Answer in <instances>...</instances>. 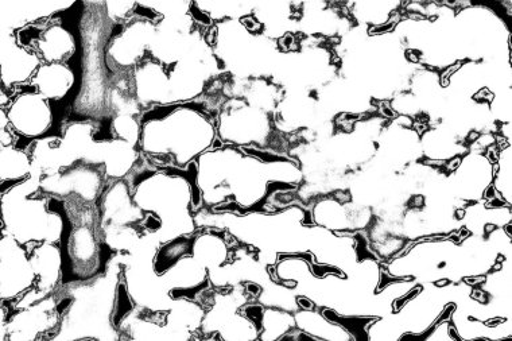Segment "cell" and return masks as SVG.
Wrapping results in <instances>:
<instances>
[{"mask_svg":"<svg viewBox=\"0 0 512 341\" xmlns=\"http://www.w3.org/2000/svg\"><path fill=\"white\" fill-rule=\"evenodd\" d=\"M207 267L209 274L226 266L231 261V250L226 235L221 232L207 230L192 236V253H190Z\"/></svg>","mask_w":512,"mask_h":341,"instance_id":"cell-19","label":"cell"},{"mask_svg":"<svg viewBox=\"0 0 512 341\" xmlns=\"http://www.w3.org/2000/svg\"><path fill=\"white\" fill-rule=\"evenodd\" d=\"M3 110L6 111L17 142L19 139L25 141L27 149L31 143L58 135L53 134L56 127L54 104L46 100L30 84L18 88L11 96L9 106Z\"/></svg>","mask_w":512,"mask_h":341,"instance_id":"cell-8","label":"cell"},{"mask_svg":"<svg viewBox=\"0 0 512 341\" xmlns=\"http://www.w3.org/2000/svg\"><path fill=\"white\" fill-rule=\"evenodd\" d=\"M40 173L2 192V231L23 246L60 244L67 227L64 201L41 192Z\"/></svg>","mask_w":512,"mask_h":341,"instance_id":"cell-4","label":"cell"},{"mask_svg":"<svg viewBox=\"0 0 512 341\" xmlns=\"http://www.w3.org/2000/svg\"><path fill=\"white\" fill-rule=\"evenodd\" d=\"M102 6L106 10L107 18L114 25L128 21L134 17L135 11L138 9L137 2H104Z\"/></svg>","mask_w":512,"mask_h":341,"instance_id":"cell-23","label":"cell"},{"mask_svg":"<svg viewBox=\"0 0 512 341\" xmlns=\"http://www.w3.org/2000/svg\"><path fill=\"white\" fill-rule=\"evenodd\" d=\"M0 60H2V91L13 96L18 88L30 83L44 62L34 50L25 48L18 42L14 31L2 29L0 40Z\"/></svg>","mask_w":512,"mask_h":341,"instance_id":"cell-15","label":"cell"},{"mask_svg":"<svg viewBox=\"0 0 512 341\" xmlns=\"http://www.w3.org/2000/svg\"><path fill=\"white\" fill-rule=\"evenodd\" d=\"M216 120L195 103L142 112L139 151L162 168L186 170L215 147Z\"/></svg>","mask_w":512,"mask_h":341,"instance_id":"cell-1","label":"cell"},{"mask_svg":"<svg viewBox=\"0 0 512 341\" xmlns=\"http://www.w3.org/2000/svg\"><path fill=\"white\" fill-rule=\"evenodd\" d=\"M61 323L57 293L27 308L11 310L2 304V341L52 340Z\"/></svg>","mask_w":512,"mask_h":341,"instance_id":"cell-9","label":"cell"},{"mask_svg":"<svg viewBox=\"0 0 512 341\" xmlns=\"http://www.w3.org/2000/svg\"><path fill=\"white\" fill-rule=\"evenodd\" d=\"M15 34L19 44L34 50L44 64H68L76 56V34L56 18L25 27Z\"/></svg>","mask_w":512,"mask_h":341,"instance_id":"cell-12","label":"cell"},{"mask_svg":"<svg viewBox=\"0 0 512 341\" xmlns=\"http://www.w3.org/2000/svg\"><path fill=\"white\" fill-rule=\"evenodd\" d=\"M120 255L111 259L106 273L91 281L62 285L58 290L61 323L52 340H118L115 324L119 284L123 277Z\"/></svg>","mask_w":512,"mask_h":341,"instance_id":"cell-2","label":"cell"},{"mask_svg":"<svg viewBox=\"0 0 512 341\" xmlns=\"http://www.w3.org/2000/svg\"><path fill=\"white\" fill-rule=\"evenodd\" d=\"M30 151L17 145L0 146V185L2 192L33 176Z\"/></svg>","mask_w":512,"mask_h":341,"instance_id":"cell-20","label":"cell"},{"mask_svg":"<svg viewBox=\"0 0 512 341\" xmlns=\"http://www.w3.org/2000/svg\"><path fill=\"white\" fill-rule=\"evenodd\" d=\"M100 230L112 228L142 227L146 213L134 201L130 182L116 180L108 182L106 191L98 203Z\"/></svg>","mask_w":512,"mask_h":341,"instance_id":"cell-14","label":"cell"},{"mask_svg":"<svg viewBox=\"0 0 512 341\" xmlns=\"http://www.w3.org/2000/svg\"><path fill=\"white\" fill-rule=\"evenodd\" d=\"M158 15L138 2L134 17L115 25L104 50V56L111 71L133 73L134 69L149 57L157 30Z\"/></svg>","mask_w":512,"mask_h":341,"instance_id":"cell-6","label":"cell"},{"mask_svg":"<svg viewBox=\"0 0 512 341\" xmlns=\"http://www.w3.org/2000/svg\"><path fill=\"white\" fill-rule=\"evenodd\" d=\"M77 3L65 2H22V0H2L0 10H2V29L17 31L25 27L38 25L56 15L69 11Z\"/></svg>","mask_w":512,"mask_h":341,"instance_id":"cell-17","label":"cell"},{"mask_svg":"<svg viewBox=\"0 0 512 341\" xmlns=\"http://www.w3.org/2000/svg\"><path fill=\"white\" fill-rule=\"evenodd\" d=\"M108 181L102 168L79 164L41 177V192L56 199H75L83 205H98Z\"/></svg>","mask_w":512,"mask_h":341,"instance_id":"cell-10","label":"cell"},{"mask_svg":"<svg viewBox=\"0 0 512 341\" xmlns=\"http://www.w3.org/2000/svg\"><path fill=\"white\" fill-rule=\"evenodd\" d=\"M36 273L30 262L29 248L2 231L0 240V300L13 305L36 286Z\"/></svg>","mask_w":512,"mask_h":341,"instance_id":"cell-11","label":"cell"},{"mask_svg":"<svg viewBox=\"0 0 512 341\" xmlns=\"http://www.w3.org/2000/svg\"><path fill=\"white\" fill-rule=\"evenodd\" d=\"M138 207L159 223L153 238L159 244L196 234L195 215L203 207L195 178L173 169L142 170L127 177Z\"/></svg>","mask_w":512,"mask_h":341,"instance_id":"cell-3","label":"cell"},{"mask_svg":"<svg viewBox=\"0 0 512 341\" xmlns=\"http://www.w3.org/2000/svg\"><path fill=\"white\" fill-rule=\"evenodd\" d=\"M216 130L223 145L263 149L270 143L274 122L267 112L251 106L242 98H232L223 104Z\"/></svg>","mask_w":512,"mask_h":341,"instance_id":"cell-7","label":"cell"},{"mask_svg":"<svg viewBox=\"0 0 512 341\" xmlns=\"http://www.w3.org/2000/svg\"><path fill=\"white\" fill-rule=\"evenodd\" d=\"M29 84L50 103H65L75 92L77 73L71 62L42 64Z\"/></svg>","mask_w":512,"mask_h":341,"instance_id":"cell-18","label":"cell"},{"mask_svg":"<svg viewBox=\"0 0 512 341\" xmlns=\"http://www.w3.org/2000/svg\"><path fill=\"white\" fill-rule=\"evenodd\" d=\"M112 137L123 139L139 147L141 141V116L134 114H116L111 123Z\"/></svg>","mask_w":512,"mask_h":341,"instance_id":"cell-22","label":"cell"},{"mask_svg":"<svg viewBox=\"0 0 512 341\" xmlns=\"http://www.w3.org/2000/svg\"><path fill=\"white\" fill-rule=\"evenodd\" d=\"M27 248H29L31 266L36 273V286L13 305H7L11 310L37 304L44 298L56 294L64 285V254H62L61 244L44 242L31 244Z\"/></svg>","mask_w":512,"mask_h":341,"instance_id":"cell-13","label":"cell"},{"mask_svg":"<svg viewBox=\"0 0 512 341\" xmlns=\"http://www.w3.org/2000/svg\"><path fill=\"white\" fill-rule=\"evenodd\" d=\"M64 254V285L91 281L106 273L114 253L104 242L98 219L77 216L67 211V227L61 240Z\"/></svg>","mask_w":512,"mask_h":341,"instance_id":"cell-5","label":"cell"},{"mask_svg":"<svg viewBox=\"0 0 512 341\" xmlns=\"http://www.w3.org/2000/svg\"><path fill=\"white\" fill-rule=\"evenodd\" d=\"M131 93L142 110L170 106L169 69L147 57L131 73Z\"/></svg>","mask_w":512,"mask_h":341,"instance_id":"cell-16","label":"cell"},{"mask_svg":"<svg viewBox=\"0 0 512 341\" xmlns=\"http://www.w3.org/2000/svg\"><path fill=\"white\" fill-rule=\"evenodd\" d=\"M296 328V319L290 315L289 310L269 308L263 309L261 320H259V339L275 340L282 339L290 331Z\"/></svg>","mask_w":512,"mask_h":341,"instance_id":"cell-21","label":"cell"}]
</instances>
